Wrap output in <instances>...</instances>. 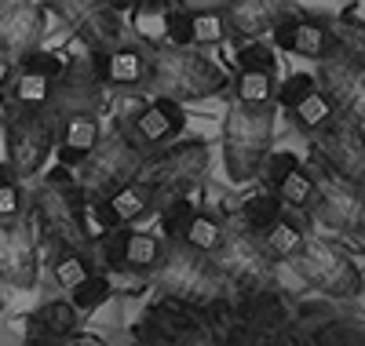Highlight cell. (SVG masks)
<instances>
[{"mask_svg": "<svg viewBox=\"0 0 365 346\" xmlns=\"http://www.w3.org/2000/svg\"><path fill=\"white\" fill-rule=\"evenodd\" d=\"M274 44L289 55H299V58H329L332 55V37H329V22L322 19H303V15H292L285 22H278L270 29Z\"/></svg>", "mask_w": 365, "mask_h": 346, "instance_id": "27", "label": "cell"}, {"mask_svg": "<svg viewBox=\"0 0 365 346\" xmlns=\"http://www.w3.org/2000/svg\"><path fill=\"white\" fill-rule=\"evenodd\" d=\"M96 58V70L106 91H135L146 84V48L120 41L103 55H91Z\"/></svg>", "mask_w": 365, "mask_h": 346, "instance_id": "26", "label": "cell"}, {"mask_svg": "<svg viewBox=\"0 0 365 346\" xmlns=\"http://www.w3.org/2000/svg\"><path fill=\"white\" fill-rule=\"evenodd\" d=\"M29 211H34L41 234L51 244H73V248H81V251L91 256V248H96V230H91V223H88V201H84L81 186H77L73 168L55 164L44 175V182L37 186L34 208Z\"/></svg>", "mask_w": 365, "mask_h": 346, "instance_id": "3", "label": "cell"}, {"mask_svg": "<svg viewBox=\"0 0 365 346\" xmlns=\"http://www.w3.org/2000/svg\"><path fill=\"white\" fill-rule=\"evenodd\" d=\"M91 270H96V263H91L88 251H81L73 244H51V277L58 288H73Z\"/></svg>", "mask_w": 365, "mask_h": 346, "instance_id": "32", "label": "cell"}, {"mask_svg": "<svg viewBox=\"0 0 365 346\" xmlns=\"http://www.w3.org/2000/svg\"><path fill=\"white\" fill-rule=\"evenodd\" d=\"M329 113H332V103H329V95H325L322 88H311L307 95H299V99L289 106V117H292V124H296L299 135L318 132L322 124L329 120Z\"/></svg>", "mask_w": 365, "mask_h": 346, "instance_id": "33", "label": "cell"}, {"mask_svg": "<svg viewBox=\"0 0 365 346\" xmlns=\"http://www.w3.org/2000/svg\"><path fill=\"white\" fill-rule=\"evenodd\" d=\"M139 157L143 153L125 139V132H120L117 124L110 132H103L99 142L88 150V157L73 168L84 201H99V197H106L113 190V186L128 182L135 175V168H139Z\"/></svg>", "mask_w": 365, "mask_h": 346, "instance_id": "11", "label": "cell"}, {"mask_svg": "<svg viewBox=\"0 0 365 346\" xmlns=\"http://www.w3.org/2000/svg\"><path fill=\"white\" fill-rule=\"evenodd\" d=\"M190 44L194 48H220L230 41V29H227V19L223 11H190Z\"/></svg>", "mask_w": 365, "mask_h": 346, "instance_id": "36", "label": "cell"}, {"mask_svg": "<svg viewBox=\"0 0 365 346\" xmlns=\"http://www.w3.org/2000/svg\"><path fill=\"white\" fill-rule=\"evenodd\" d=\"M0 132H4V164L26 182L37 179L55 153V132L58 120L48 113V106H29L8 99L0 106Z\"/></svg>", "mask_w": 365, "mask_h": 346, "instance_id": "6", "label": "cell"}, {"mask_svg": "<svg viewBox=\"0 0 365 346\" xmlns=\"http://www.w3.org/2000/svg\"><path fill=\"white\" fill-rule=\"evenodd\" d=\"M307 342H314V346H365V321L336 310L325 325H318L307 335Z\"/></svg>", "mask_w": 365, "mask_h": 346, "instance_id": "30", "label": "cell"}, {"mask_svg": "<svg viewBox=\"0 0 365 346\" xmlns=\"http://www.w3.org/2000/svg\"><path fill=\"white\" fill-rule=\"evenodd\" d=\"M311 88H318V77H314V73H289L278 88H274V103L289 110L299 95H307Z\"/></svg>", "mask_w": 365, "mask_h": 346, "instance_id": "40", "label": "cell"}, {"mask_svg": "<svg viewBox=\"0 0 365 346\" xmlns=\"http://www.w3.org/2000/svg\"><path fill=\"white\" fill-rule=\"evenodd\" d=\"M103 135V113L96 110H81V113H66L58 117V132H55V161L66 164V168H77L88 150L99 142Z\"/></svg>", "mask_w": 365, "mask_h": 346, "instance_id": "25", "label": "cell"}, {"mask_svg": "<svg viewBox=\"0 0 365 346\" xmlns=\"http://www.w3.org/2000/svg\"><path fill=\"white\" fill-rule=\"evenodd\" d=\"M11 73H15V62H8L4 55H0V91H8V84H11Z\"/></svg>", "mask_w": 365, "mask_h": 346, "instance_id": "43", "label": "cell"}, {"mask_svg": "<svg viewBox=\"0 0 365 346\" xmlns=\"http://www.w3.org/2000/svg\"><path fill=\"white\" fill-rule=\"evenodd\" d=\"M314 77H318V88L329 95L332 110H340V113L354 117L358 124H365V70L329 55V58H318Z\"/></svg>", "mask_w": 365, "mask_h": 346, "instance_id": "22", "label": "cell"}, {"mask_svg": "<svg viewBox=\"0 0 365 346\" xmlns=\"http://www.w3.org/2000/svg\"><path fill=\"white\" fill-rule=\"evenodd\" d=\"M208 161H212V153H208L205 139H182L179 135L161 150L143 153L135 179L150 190L154 211H158L161 204H168L175 197H190L208 175Z\"/></svg>", "mask_w": 365, "mask_h": 346, "instance_id": "5", "label": "cell"}, {"mask_svg": "<svg viewBox=\"0 0 365 346\" xmlns=\"http://www.w3.org/2000/svg\"><path fill=\"white\" fill-rule=\"evenodd\" d=\"M110 4L125 15V11H132V15H161L172 0H110Z\"/></svg>", "mask_w": 365, "mask_h": 346, "instance_id": "41", "label": "cell"}, {"mask_svg": "<svg viewBox=\"0 0 365 346\" xmlns=\"http://www.w3.org/2000/svg\"><path fill=\"white\" fill-rule=\"evenodd\" d=\"M96 259L99 270L106 273H132V277H146L150 270L158 266L165 241L161 234H150V230H135V226H113L106 234L96 237Z\"/></svg>", "mask_w": 365, "mask_h": 346, "instance_id": "14", "label": "cell"}, {"mask_svg": "<svg viewBox=\"0 0 365 346\" xmlns=\"http://www.w3.org/2000/svg\"><path fill=\"white\" fill-rule=\"evenodd\" d=\"M84 313L70 299H48L26 318V342H99V335H84L81 332Z\"/></svg>", "mask_w": 365, "mask_h": 346, "instance_id": "21", "label": "cell"}, {"mask_svg": "<svg viewBox=\"0 0 365 346\" xmlns=\"http://www.w3.org/2000/svg\"><path fill=\"white\" fill-rule=\"evenodd\" d=\"M256 237H259V244L267 248V256H270V259H278V263L296 259V256H299V248H303V241H307L303 226L296 223L292 215H285V211H278V215L270 219V223H263V226L256 230Z\"/></svg>", "mask_w": 365, "mask_h": 346, "instance_id": "28", "label": "cell"}, {"mask_svg": "<svg viewBox=\"0 0 365 346\" xmlns=\"http://www.w3.org/2000/svg\"><path fill=\"white\" fill-rule=\"evenodd\" d=\"M278 211H282V201L274 197L270 190H263V194H252V197L241 201L234 215H237L249 230H259V226H263V223H270V219L278 215Z\"/></svg>", "mask_w": 365, "mask_h": 346, "instance_id": "38", "label": "cell"}, {"mask_svg": "<svg viewBox=\"0 0 365 346\" xmlns=\"http://www.w3.org/2000/svg\"><path fill=\"white\" fill-rule=\"evenodd\" d=\"M299 15L296 0H234V4L223 11L230 37L252 41V37H267L278 22Z\"/></svg>", "mask_w": 365, "mask_h": 346, "instance_id": "24", "label": "cell"}, {"mask_svg": "<svg viewBox=\"0 0 365 346\" xmlns=\"http://www.w3.org/2000/svg\"><path fill=\"white\" fill-rule=\"evenodd\" d=\"M58 70H63V58H58L55 51H44V44L34 48V51H26L15 62V73H11V84H8V99L29 103V106H44Z\"/></svg>", "mask_w": 365, "mask_h": 346, "instance_id": "23", "label": "cell"}, {"mask_svg": "<svg viewBox=\"0 0 365 346\" xmlns=\"http://www.w3.org/2000/svg\"><path fill=\"white\" fill-rule=\"evenodd\" d=\"M146 277H150V285H154L158 295L197 306V310L216 306L220 299H227V288H230L223 270L216 266V259L201 248L182 244V241H165L158 266Z\"/></svg>", "mask_w": 365, "mask_h": 346, "instance_id": "2", "label": "cell"}, {"mask_svg": "<svg viewBox=\"0 0 365 346\" xmlns=\"http://www.w3.org/2000/svg\"><path fill=\"white\" fill-rule=\"evenodd\" d=\"M220 237H223V219L208 215V211H201V208H194V211L187 215V226H182V234H179L182 244L201 248V251H208V256H212V248L220 244Z\"/></svg>", "mask_w": 365, "mask_h": 346, "instance_id": "35", "label": "cell"}, {"mask_svg": "<svg viewBox=\"0 0 365 346\" xmlns=\"http://www.w3.org/2000/svg\"><path fill=\"white\" fill-rule=\"evenodd\" d=\"M307 211L325 230L365 241V190L361 186L344 182V179L329 175V172H314V190H311Z\"/></svg>", "mask_w": 365, "mask_h": 346, "instance_id": "13", "label": "cell"}, {"mask_svg": "<svg viewBox=\"0 0 365 346\" xmlns=\"http://www.w3.org/2000/svg\"><path fill=\"white\" fill-rule=\"evenodd\" d=\"M329 37H332V55L365 70V22L336 19V22H329Z\"/></svg>", "mask_w": 365, "mask_h": 346, "instance_id": "31", "label": "cell"}, {"mask_svg": "<svg viewBox=\"0 0 365 346\" xmlns=\"http://www.w3.org/2000/svg\"><path fill=\"white\" fill-rule=\"evenodd\" d=\"M117 128L125 132V139L139 153H150V150H161V146H168L172 139L182 135V128H187V110H182V103H175V99L154 95L135 113L120 117Z\"/></svg>", "mask_w": 365, "mask_h": 346, "instance_id": "16", "label": "cell"}, {"mask_svg": "<svg viewBox=\"0 0 365 346\" xmlns=\"http://www.w3.org/2000/svg\"><path fill=\"white\" fill-rule=\"evenodd\" d=\"M48 8L63 15V22L77 33L88 55H103L125 41V22L110 0H51Z\"/></svg>", "mask_w": 365, "mask_h": 346, "instance_id": "15", "label": "cell"}, {"mask_svg": "<svg viewBox=\"0 0 365 346\" xmlns=\"http://www.w3.org/2000/svg\"><path fill=\"white\" fill-rule=\"evenodd\" d=\"M48 4H51V0H48Z\"/></svg>", "mask_w": 365, "mask_h": 346, "instance_id": "46", "label": "cell"}, {"mask_svg": "<svg viewBox=\"0 0 365 346\" xmlns=\"http://www.w3.org/2000/svg\"><path fill=\"white\" fill-rule=\"evenodd\" d=\"M29 208H26V190H22V179L0 161V223L4 219H19V215H26Z\"/></svg>", "mask_w": 365, "mask_h": 346, "instance_id": "37", "label": "cell"}, {"mask_svg": "<svg viewBox=\"0 0 365 346\" xmlns=\"http://www.w3.org/2000/svg\"><path fill=\"white\" fill-rule=\"evenodd\" d=\"M314 161L344 182H354L365 190V124H358L354 117L332 110L329 120L318 132L307 135Z\"/></svg>", "mask_w": 365, "mask_h": 346, "instance_id": "10", "label": "cell"}, {"mask_svg": "<svg viewBox=\"0 0 365 346\" xmlns=\"http://www.w3.org/2000/svg\"><path fill=\"white\" fill-rule=\"evenodd\" d=\"M4 4H8V0H0V8H4Z\"/></svg>", "mask_w": 365, "mask_h": 346, "instance_id": "45", "label": "cell"}, {"mask_svg": "<svg viewBox=\"0 0 365 346\" xmlns=\"http://www.w3.org/2000/svg\"><path fill=\"white\" fill-rule=\"evenodd\" d=\"M179 8H190V11H227L234 0H172Z\"/></svg>", "mask_w": 365, "mask_h": 346, "instance_id": "42", "label": "cell"}, {"mask_svg": "<svg viewBox=\"0 0 365 346\" xmlns=\"http://www.w3.org/2000/svg\"><path fill=\"white\" fill-rule=\"evenodd\" d=\"M132 328H135L132 335L146 346H216L205 310L165 299V295L150 303Z\"/></svg>", "mask_w": 365, "mask_h": 346, "instance_id": "9", "label": "cell"}, {"mask_svg": "<svg viewBox=\"0 0 365 346\" xmlns=\"http://www.w3.org/2000/svg\"><path fill=\"white\" fill-rule=\"evenodd\" d=\"M230 88H234V99L249 103V106H270L274 103V70H252V66H237L234 77H230ZM278 106V103H274Z\"/></svg>", "mask_w": 365, "mask_h": 346, "instance_id": "29", "label": "cell"}, {"mask_svg": "<svg viewBox=\"0 0 365 346\" xmlns=\"http://www.w3.org/2000/svg\"><path fill=\"white\" fill-rule=\"evenodd\" d=\"M48 33V8L37 0H8L0 8V55L19 62L26 51L44 44Z\"/></svg>", "mask_w": 365, "mask_h": 346, "instance_id": "19", "label": "cell"}, {"mask_svg": "<svg viewBox=\"0 0 365 346\" xmlns=\"http://www.w3.org/2000/svg\"><path fill=\"white\" fill-rule=\"evenodd\" d=\"M150 95H165L175 103H201L223 95L230 88V73L205 48L194 44H158L146 51V84Z\"/></svg>", "mask_w": 365, "mask_h": 346, "instance_id": "1", "label": "cell"}, {"mask_svg": "<svg viewBox=\"0 0 365 346\" xmlns=\"http://www.w3.org/2000/svg\"><path fill=\"white\" fill-rule=\"evenodd\" d=\"M237 66H252V70H274L278 66V55H274L270 44H263L259 37L245 41L237 48Z\"/></svg>", "mask_w": 365, "mask_h": 346, "instance_id": "39", "label": "cell"}, {"mask_svg": "<svg viewBox=\"0 0 365 346\" xmlns=\"http://www.w3.org/2000/svg\"><path fill=\"white\" fill-rule=\"evenodd\" d=\"M70 292V303L81 310V313H91V310H99L103 303L113 299V277L106 270H91L88 277H81Z\"/></svg>", "mask_w": 365, "mask_h": 346, "instance_id": "34", "label": "cell"}, {"mask_svg": "<svg viewBox=\"0 0 365 346\" xmlns=\"http://www.w3.org/2000/svg\"><path fill=\"white\" fill-rule=\"evenodd\" d=\"M0 310H4V288H0Z\"/></svg>", "mask_w": 365, "mask_h": 346, "instance_id": "44", "label": "cell"}, {"mask_svg": "<svg viewBox=\"0 0 365 346\" xmlns=\"http://www.w3.org/2000/svg\"><path fill=\"white\" fill-rule=\"evenodd\" d=\"M103 103H106V88L99 80V70H96V58L84 55V58H70L63 62L55 84H51V95H48V113L58 120L66 113H81V110H96L103 113Z\"/></svg>", "mask_w": 365, "mask_h": 346, "instance_id": "17", "label": "cell"}, {"mask_svg": "<svg viewBox=\"0 0 365 346\" xmlns=\"http://www.w3.org/2000/svg\"><path fill=\"white\" fill-rule=\"evenodd\" d=\"M259 175H263V190L278 197L282 208H307L311 190H314V172L292 150H278V153L270 150Z\"/></svg>", "mask_w": 365, "mask_h": 346, "instance_id": "20", "label": "cell"}, {"mask_svg": "<svg viewBox=\"0 0 365 346\" xmlns=\"http://www.w3.org/2000/svg\"><path fill=\"white\" fill-rule=\"evenodd\" d=\"M289 266L296 270V277L307 288L329 295V299H358L365 292V273L358 270V263L347 256V251L336 241L325 237H307L299 248V256L289 259Z\"/></svg>", "mask_w": 365, "mask_h": 346, "instance_id": "8", "label": "cell"}, {"mask_svg": "<svg viewBox=\"0 0 365 346\" xmlns=\"http://www.w3.org/2000/svg\"><path fill=\"white\" fill-rule=\"evenodd\" d=\"M274 128H278V106H249L230 95L223 117V164L234 186L256 182L263 172L267 153L274 150Z\"/></svg>", "mask_w": 365, "mask_h": 346, "instance_id": "4", "label": "cell"}, {"mask_svg": "<svg viewBox=\"0 0 365 346\" xmlns=\"http://www.w3.org/2000/svg\"><path fill=\"white\" fill-rule=\"evenodd\" d=\"M212 259H216V266L223 270L227 285L234 292H241V288H278L282 263L267 256V248L259 244L256 230H249L234 211L223 219V237L212 248Z\"/></svg>", "mask_w": 365, "mask_h": 346, "instance_id": "7", "label": "cell"}, {"mask_svg": "<svg viewBox=\"0 0 365 346\" xmlns=\"http://www.w3.org/2000/svg\"><path fill=\"white\" fill-rule=\"evenodd\" d=\"M41 277V251L29 215L0 223V285L15 292H29Z\"/></svg>", "mask_w": 365, "mask_h": 346, "instance_id": "18", "label": "cell"}, {"mask_svg": "<svg viewBox=\"0 0 365 346\" xmlns=\"http://www.w3.org/2000/svg\"><path fill=\"white\" fill-rule=\"evenodd\" d=\"M227 303L234 318L259 339V346L299 342L292 325V303L282 288H227Z\"/></svg>", "mask_w": 365, "mask_h": 346, "instance_id": "12", "label": "cell"}]
</instances>
